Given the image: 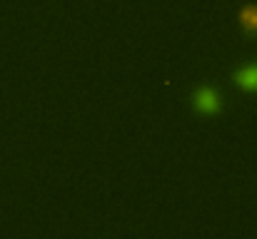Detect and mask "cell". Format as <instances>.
I'll list each match as a JSON object with an SVG mask.
<instances>
[{
  "label": "cell",
  "instance_id": "obj_1",
  "mask_svg": "<svg viewBox=\"0 0 257 239\" xmlns=\"http://www.w3.org/2000/svg\"><path fill=\"white\" fill-rule=\"evenodd\" d=\"M192 107L197 115L202 117H215L220 110H222V95L217 87L212 85H202L192 92Z\"/></svg>",
  "mask_w": 257,
  "mask_h": 239
},
{
  "label": "cell",
  "instance_id": "obj_3",
  "mask_svg": "<svg viewBox=\"0 0 257 239\" xmlns=\"http://www.w3.org/2000/svg\"><path fill=\"white\" fill-rule=\"evenodd\" d=\"M240 25H242V30L247 33V35H255L257 33V3H247V5H242V10H240Z\"/></svg>",
  "mask_w": 257,
  "mask_h": 239
},
{
  "label": "cell",
  "instance_id": "obj_2",
  "mask_svg": "<svg viewBox=\"0 0 257 239\" xmlns=\"http://www.w3.org/2000/svg\"><path fill=\"white\" fill-rule=\"evenodd\" d=\"M235 82L245 92H257V63H247L235 73Z\"/></svg>",
  "mask_w": 257,
  "mask_h": 239
}]
</instances>
